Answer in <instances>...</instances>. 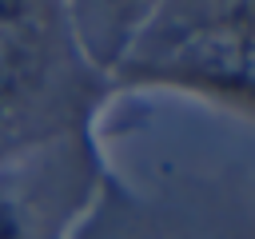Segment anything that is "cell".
Listing matches in <instances>:
<instances>
[{"instance_id": "6da1fadb", "label": "cell", "mask_w": 255, "mask_h": 239, "mask_svg": "<svg viewBox=\"0 0 255 239\" xmlns=\"http://www.w3.org/2000/svg\"><path fill=\"white\" fill-rule=\"evenodd\" d=\"M80 191L84 167L64 143L0 171V239H56Z\"/></svg>"}, {"instance_id": "7a4b0ae2", "label": "cell", "mask_w": 255, "mask_h": 239, "mask_svg": "<svg viewBox=\"0 0 255 239\" xmlns=\"http://www.w3.org/2000/svg\"><path fill=\"white\" fill-rule=\"evenodd\" d=\"M159 0H68V24L96 68L120 64L143 40Z\"/></svg>"}, {"instance_id": "3957f363", "label": "cell", "mask_w": 255, "mask_h": 239, "mask_svg": "<svg viewBox=\"0 0 255 239\" xmlns=\"http://www.w3.org/2000/svg\"><path fill=\"white\" fill-rule=\"evenodd\" d=\"M223 24L239 36H255V0H235L223 16Z\"/></svg>"}]
</instances>
